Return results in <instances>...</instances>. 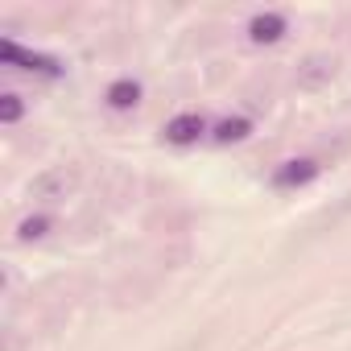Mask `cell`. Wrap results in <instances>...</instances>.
<instances>
[{
    "label": "cell",
    "instance_id": "1",
    "mask_svg": "<svg viewBox=\"0 0 351 351\" xmlns=\"http://www.w3.org/2000/svg\"><path fill=\"white\" fill-rule=\"evenodd\" d=\"M0 54H5V62H9V66L38 71V75H46V79H58V75H62V62H58V58H50V54H34V50L17 46L13 38H5V42H0Z\"/></svg>",
    "mask_w": 351,
    "mask_h": 351
},
{
    "label": "cell",
    "instance_id": "2",
    "mask_svg": "<svg viewBox=\"0 0 351 351\" xmlns=\"http://www.w3.org/2000/svg\"><path fill=\"white\" fill-rule=\"evenodd\" d=\"M211 124L203 120V116H195V112H182V116H173L169 124H165V141L169 145H195L203 132H207Z\"/></svg>",
    "mask_w": 351,
    "mask_h": 351
},
{
    "label": "cell",
    "instance_id": "3",
    "mask_svg": "<svg viewBox=\"0 0 351 351\" xmlns=\"http://www.w3.org/2000/svg\"><path fill=\"white\" fill-rule=\"evenodd\" d=\"M318 173V165L310 161V157H302V161H285L277 173H273V186L277 191H289V186H306L310 178Z\"/></svg>",
    "mask_w": 351,
    "mask_h": 351
},
{
    "label": "cell",
    "instance_id": "4",
    "mask_svg": "<svg viewBox=\"0 0 351 351\" xmlns=\"http://www.w3.org/2000/svg\"><path fill=\"white\" fill-rule=\"evenodd\" d=\"M248 34H252V42H277L285 34V17L281 13H256L248 21Z\"/></svg>",
    "mask_w": 351,
    "mask_h": 351
},
{
    "label": "cell",
    "instance_id": "5",
    "mask_svg": "<svg viewBox=\"0 0 351 351\" xmlns=\"http://www.w3.org/2000/svg\"><path fill=\"white\" fill-rule=\"evenodd\" d=\"M136 99H141V83H132V79H116L108 87V104L112 108H132Z\"/></svg>",
    "mask_w": 351,
    "mask_h": 351
},
{
    "label": "cell",
    "instance_id": "6",
    "mask_svg": "<svg viewBox=\"0 0 351 351\" xmlns=\"http://www.w3.org/2000/svg\"><path fill=\"white\" fill-rule=\"evenodd\" d=\"M248 132H252V120H248V116H236V120H219V124H215V141H223V145L244 141Z\"/></svg>",
    "mask_w": 351,
    "mask_h": 351
},
{
    "label": "cell",
    "instance_id": "7",
    "mask_svg": "<svg viewBox=\"0 0 351 351\" xmlns=\"http://www.w3.org/2000/svg\"><path fill=\"white\" fill-rule=\"evenodd\" d=\"M0 120H5V124H17V120H21V99H17V95H5V99H0Z\"/></svg>",
    "mask_w": 351,
    "mask_h": 351
},
{
    "label": "cell",
    "instance_id": "8",
    "mask_svg": "<svg viewBox=\"0 0 351 351\" xmlns=\"http://www.w3.org/2000/svg\"><path fill=\"white\" fill-rule=\"evenodd\" d=\"M42 228H46V219H34V223H25L21 232H25V236H42Z\"/></svg>",
    "mask_w": 351,
    "mask_h": 351
}]
</instances>
